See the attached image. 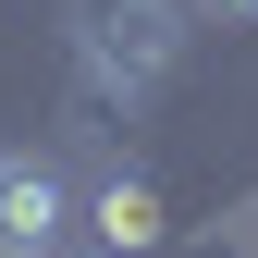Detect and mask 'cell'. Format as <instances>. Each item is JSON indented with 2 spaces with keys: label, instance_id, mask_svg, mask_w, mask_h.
Returning a JSON list of instances; mask_svg holds the SVG:
<instances>
[{
  "label": "cell",
  "instance_id": "cell-1",
  "mask_svg": "<svg viewBox=\"0 0 258 258\" xmlns=\"http://www.w3.org/2000/svg\"><path fill=\"white\" fill-rule=\"evenodd\" d=\"M61 37H74V74H99L111 99H160L184 61V0H74L61 13Z\"/></svg>",
  "mask_w": 258,
  "mask_h": 258
},
{
  "label": "cell",
  "instance_id": "cell-2",
  "mask_svg": "<svg viewBox=\"0 0 258 258\" xmlns=\"http://www.w3.org/2000/svg\"><path fill=\"white\" fill-rule=\"evenodd\" d=\"M74 234L99 246V258H160V184L148 172H99L74 197Z\"/></svg>",
  "mask_w": 258,
  "mask_h": 258
},
{
  "label": "cell",
  "instance_id": "cell-4",
  "mask_svg": "<svg viewBox=\"0 0 258 258\" xmlns=\"http://www.w3.org/2000/svg\"><path fill=\"white\" fill-rule=\"evenodd\" d=\"M209 13H258V0H209Z\"/></svg>",
  "mask_w": 258,
  "mask_h": 258
},
{
  "label": "cell",
  "instance_id": "cell-3",
  "mask_svg": "<svg viewBox=\"0 0 258 258\" xmlns=\"http://www.w3.org/2000/svg\"><path fill=\"white\" fill-rule=\"evenodd\" d=\"M74 234V184L37 148H0V246H61Z\"/></svg>",
  "mask_w": 258,
  "mask_h": 258
}]
</instances>
